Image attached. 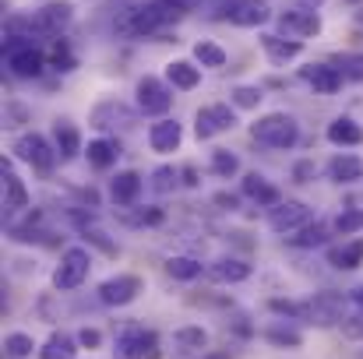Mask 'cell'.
I'll list each match as a JSON object with an SVG mask.
<instances>
[{
    "label": "cell",
    "mask_w": 363,
    "mask_h": 359,
    "mask_svg": "<svg viewBox=\"0 0 363 359\" xmlns=\"http://www.w3.org/2000/svg\"><path fill=\"white\" fill-rule=\"evenodd\" d=\"M191 11V0H148V4H138L134 11H123V18L117 21V32L121 35H155L159 28L180 21L184 14Z\"/></svg>",
    "instance_id": "1"
},
{
    "label": "cell",
    "mask_w": 363,
    "mask_h": 359,
    "mask_svg": "<svg viewBox=\"0 0 363 359\" xmlns=\"http://www.w3.org/2000/svg\"><path fill=\"white\" fill-rule=\"evenodd\" d=\"M4 64L14 78H39L46 67V53L28 42V35H7L4 39Z\"/></svg>",
    "instance_id": "2"
},
{
    "label": "cell",
    "mask_w": 363,
    "mask_h": 359,
    "mask_svg": "<svg viewBox=\"0 0 363 359\" xmlns=\"http://www.w3.org/2000/svg\"><path fill=\"white\" fill-rule=\"evenodd\" d=\"M254 141L257 144H268V148H293L300 141V123L289 117V113H264L250 127Z\"/></svg>",
    "instance_id": "3"
},
{
    "label": "cell",
    "mask_w": 363,
    "mask_h": 359,
    "mask_svg": "<svg viewBox=\"0 0 363 359\" xmlns=\"http://www.w3.org/2000/svg\"><path fill=\"white\" fill-rule=\"evenodd\" d=\"M89 268H92L89 250H85V246H67V250L60 253L57 271H53V289H60V292L78 289V285L89 278Z\"/></svg>",
    "instance_id": "4"
},
{
    "label": "cell",
    "mask_w": 363,
    "mask_h": 359,
    "mask_svg": "<svg viewBox=\"0 0 363 359\" xmlns=\"http://www.w3.org/2000/svg\"><path fill=\"white\" fill-rule=\"evenodd\" d=\"M134 96H138V110L148 113V117H162V113L173 106V85L162 81V78H148V74H145V78L138 81Z\"/></svg>",
    "instance_id": "5"
},
{
    "label": "cell",
    "mask_w": 363,
    "mask_h": 359,
    "mask_svg": "<svg viewBox=\"0 0 363 359\" xmlns=\"http://www.w3.org/2000/svg\"><path fill=\"white\" fill-rule=\"evenodd\" d=\"M311 208L303 205V201H279L272 212H268V226L275 229V233H282V237H293V233H300L303 226H311Z\"/></svg>",
    "instance_id": "6"
},
{
    "label": "cell",
    "mask_w": 363,
    "mask_h": 359,
    "mask_svg": "<svg viewBox=\"0 0 363 359\" xmlns=\"http://www.w3.org/2000/svg\"><path fill=\"white\" fill-rule=\"evenodd\" d=\"M155 331L141 328V324H127L121 335H117V346H113V356L117 359H145L155 353Z\"/></svg>",
    "instance_id": "7"
},
{
    "label": "cell",
    "mask_w": 363,
    "mask_h": 359,
    "mask_svg": "<svg viewBox=\"0 0 363 359\" xmlns=\"http://www.w3.org/2000/svg\"><path fill=\"white\" fill-rule=\"evenodd\" d=\"M14 155L21 159V162H28V166H35V169H53V162H57V144H50L43 134H21L18 141H14Z\"/></svg>",
    "instance_id": "8"
},
{
    "label": "cell",
    "mask_w": 363,
    "mask_h": 359,
    "mask_svg": "<svg viewBox=\"0 0 363 359\" xmlns=\"http://www.w3.org/2000/svg\"><path fill=\"white\" fill-rule=\"evenodd\" d=\"M346 310V296L342 292H318L311 303H307V324H318V328H332V324H342Z\"/></svg>",
    "instance_id": "9"
},
{
    "label": "cell",
    "mask_w": 363,
    "mask_h": 359,
    "mask_svg": "<svg viewBox=\"0 0 363 359\" xmlns=\"http://www.w3.org/2000/svg\"><path fill=\"white\" fill-rule=\"evenodd\" d=\"M233 127H237V113H233L226 103L201 106L198 117H194V130H198L201 141H208V137H216V134H223V130H233Z\"/></svg>",
    "instance_id": "10"
},
{
    "label": "cell",
    "mask_w": 363,
    "mask_h": 359,
    "mask_svg": "<svg viewBox=\"0 0 363 359\" xmlns=\"http://www.w3.org/2000/svg\"><path fill=\"white\" fill-rule=\"evenodd\" d=\"M275 21H279L282 35H289V39H311V35L321 32V18H318L314 7H293V11H282Z\"/></svg>",
    "instance_id": "11"
},
{
    "label": "cell",
    "mask_w": 363,
    "mask_h": 359,
    "mask_svg": "<svg viewBox=\"0 0 363 359\" xmlns=\"http://www.w3.org/2000/svg\"><path fill=\"white\" fill-rule=\"evenodd\" d=\"M138 292H141V278L138 275H113V278H106L99 285V300L106 307H127V303L138 300Z\"/></svg>",
    "instance_id": "12"
},
{
    "label": "cell",
    "mask_w": 363,
    "mask_h": 359,
    "mask_svg": "<svg viewBox=\"0 0 363 359\" xmlns=\"http://www.w3.org/2000/svg\"><path fill=\"white\" fill-rule=\"evenodd\" d=\"M71 18H74V7L67 4V0H50V4H43L39 11H35V28L39 32H46V35H57L60 28H67L71 25Z\"/></svg>",
    "instance_id": "13"
},
{
    "label": "cell",
    "mask_w": 363,
    "mask_h": 359,
    "mask_svg": "<svg viewBox=\"0 0 363 359\" xmlns=\"http://www.w3.org/2000/svg\"><path fill=\"white\" fill-rule=\"evenodd\" d=\"M300 78H303L318 96H332V92L342 89V71H339L335 64H311V67L300 71Z\"/></svg>",
    "instance_id": "14"
},
{
    "label": "cell",
    "mask_w": 363,
    "mask_h": 359,
    "mask_svg": "<svg viewBox=\"0 0 363 359\" xmlns=\"http://www.w3.org/2000/svg\"><path fill=\"white\" fill-rule=\"evenodd\" d=\"M268 18H272L268 0H233L226 21H233L237 28H257V25H264Z\"/></svg>",
    "instance_id": "15"
},
{
    "label": "cell",
    "mask_w": 363,
    "mask_h": 359,
    "mask_svg": "<svg viewBox=\"0 0 363 359\" xmlns=\"http://www.w3.org/2000/svg\"><path fill=\"white\" fill-rule=\"evenodd\" d=\"M261 46H264V57L275 67H286L289 60H296L303 53V42L300 39H286V35H275V32H264L261 35Z\"/></svg>",
    "instance_id": "16"
},
{
    "label": "cell",
    "mask_w": 363,
    "mask_h": 359,
    "mask_svg": "<svg viewBox=\"0 0 363 359\" xmlns=\"http://www.w3.org/2000/svg\"><path fill=\"white\" fill-rule=\"evenodd\" d=\"M180 141H184V127L177 123V120H159V123H152L148 127V144H152V152H177L180 148Z\"/></svg>",
    "instance_id": "17"
},
{
    "label": "cell",
    "mask_w": 363,
    "mask_h": 359,
    "mask_svg": "<svg viewBox=\"0 0 363 359\" xmlns=\"http://www.w3.org/2000/svg\"><path fill=\"white\" fill-rule=\"evenodd\" d=\"M134 123V113L117 103V99H106V103H99L96 110H92V127H99V130H113V127H130Z\"/></svg>",
    "instance_id": "18"
},
{
    "label": "cell",
    "mask_w": 363,
    "mask_h": 359,
    "mask_svg": "<svg viewBox=\"0 0 363 359\" xmlns=\"http://www.w3.org/2000/svg\"><path fill=\"white\" fill-rule=\"evenodd\" d=\"M138 194H141V176L138 173H117L113 180H110V198H113V205H121V208H130L134 201H138Z\"/></svg>",
    "instance_id": "19"
},
{
    "label": "cell",
    "mask_w": 363,
    "mask_h": 359,
    "mask_svg": "<svg viewBox=\"0 0 363 359\" xmlns=\"http://www.w3.org/2000/svg\"><path fill=\"white\" fill-rule=\"evenodd\" d=\"M166 81H169L173 89H180V92H191V89L201 85V67L191 64V60H173V64L166 67Z\"/></svg>",
    "instance_id": "20"
},
{
    "label": "cell",
    "mask_w": 363,
    "mask_h": 359,
    "mask_svg": "<svg viewBox=\"0 0 363 359\" xmlns=\"http://www.w3.org/2000/svg\"><path fill=\"white\" fill-rule=\"evenodd\" d=\"M53 144H57L60 159H74L82 152V130L71 120H57L53 123Z\"/></svg>",
    "instance_id": "21"
},
{
    "label": "cell",
    "mask_w": 363,
    "mask_h": 359,
    "mask_svg": "<svg viewBox=\"0 0 363 359\" xmlns=\"http://www.w3.org/2000/svg\"><path fill=\"white\" fill-rule=\"evenodd\" d=\"M243 194L250 198V201H257V205H264V208H275L282 198H279V187H272L261 173H247L243 176Z\"/></svg>",
    "instance_id": "22"
},
{
    "label": "cell",
    "mask_w": 363,
    "mask_h": 359,
    "mask_svg": "<svg viewBox=\"0 0 363 359\" xmlns=\"http://www.w3.org/2000/svg\"><path fill=\"white\" fill-rule=\"evenodd\" d=\"M328 176L335 180V183H360L363 180V159L360 155H335L332 162H328Z\"/></svg>",
    "instance_id": "23"
},
{
    "label": "cell",
    "mask_w": 363,
    "mask_h": 359,
    "mask_svg": "<svg viewBox=\"0 0 363 359\" xmlns=\"http://www.w3.org/2000/svg\"><path fill=\"white\" fill-rule=\"evenodd\" d=\"M0 173H4V208H11V212L28 208V190H25V183L14 176L11 162H4V166H0Z\"/></svg>",
    "instance_id": "24"
},
{
    "label": "cell",
    "mask_w": 363,
    "mask_h": 359,
    "mask_svg": "<svg viewBox=\"0 0 363 359\" xmlns=\"http://www.w3.org/2000/svg\"><path fill=\"white\" fill-rule=\"evenodd\" d=\"M208 275H212L216 282L237 285V282H247V278H250V264H247V261H237V257H223V261L208 264Z\"/></svg>",
    "instance_id": "25"
},
{
    "label": "cell",
    "mask_w": 363,
    "mask_h": 359,
    "mask_svg": "<svg viewBox=\"0 0 363 359\" xmlns=\"http://www.w3.org/2000/svg\"><path fill=\"white\" fill-rule=\"evenodd\" d=\"M328 261H332V268H339V271L360 268L363 264V237L350 239V243H342V246H332V250H328Z\"/></svg>",
    "instance_id": "26"
},
{
    "label": "cell",
    "mask_w": 363,
    "mask_h": 359,
    "mask_svg": "<svg viewBox=\"0 0 363 359\" xmlns=\"http://www.w3.org/2000/svg\"><path fill=\"white\" fill-rule=\"evenodd\" d=\"M89 162L96 166V169H110V166H117V159H121V144L113 141V137H96V141H89Z\"/></svg>",
    "instance_id": "27"
},
{
    "label": "cell",
    "mask_w": 363,
    "mask_h": 359,
    "mask_svg": "<svg viewBox=\"0 0 363 359\" xmlns=\"http://www.w3.org/2000/svg\"><path fill=\"white\" fill-rule=\"evenodd\" d=\"M328 141H332V144H360L363 141L360 123L353 117H335L328 123Z\"/></svg>",
    "instance_id": "28"
},
{
    "label": "cell",
    "mask_w": 363,
    "mask_h": 359,
    "mask_svg": "<svg viewBox=\"0 0 363 359\" xmlns=\"http://www.w3.org/2000/svg\"><path fill=\"white\" fill-rule=\"evenodd\" d=\"M78 356V338H71V335H50L46 338V346L39 349V359H74Z\"/></svg>",
    "instance_id": "29"
},
{
    "label": "cell",
    "mask_w": 363,
    "mask_h": 359,
    "mask_svg": "<svg viewBox=\"0 0 363 359\" xmlns=\"http://www.w3.org/2000/svg\"><path fill=\"white\" fill-rule=\"evenodd\" d=\"M205 268H201V261H194V257H169L166 261V275L169 278H177V282H191V278H198Z\"/></svg>",
    "instance_id": "30"
},
{
    "label": "cell",
    "mask_w": 363,
    "mask_h": 359,
    "mask_svg": "<svg viewBox=\"0 0 363 359\" xmlns=\"http://www.w3.org/2000/svg\"><path fill=\"white\" fill-rule=\"evenodd\" d=\"M293 246H303V250H311V246H325L328 243V229L321 226V222H311V226H303L300 233H293V237H286Z\"/></svg>",
    "instance_id": "31"
},
{
    "label": "cell",
    "mask_w": 363,
    "mask_h": 359,
    "mask_svg": "<svg viewBox=\"0 0 363 359\" xmlns=\"http://www.w3.org/2000/svg\"><path fill=\"white\" fill-rule=\"evenodd\" d=\"M212 173L223 176V180H230V176L240 173V159H237L230 148H216V152H212Z\"/></svg>",
    "instance_id": "32"
},
{
    "label": "cell",
    "mask_w": 363,
    "mask_h": 359,
    "mask_svg": "<svg viewBox=\"0 0 363 359\" xmlns=\"http://www.w3.org/2000/svg\"><path fill=\"white\" fill-rule=\"evenodd\" d=\"M194 64L198 67H226V53L216 42H198L194 46Z\"/></svg>",
    "instance_id": "33"
},
{
    "label": "cell",
    "mask_w": 363,
    "mask_h": 359,
    "mask_svg": "<svg viewBox=\"0 0 363 359\" xmlns=\"http://www.w3.org/2000/svg\"><path fill=\"white\" fill-rule=\"evenodd\" d=\"M332 64L342 71V78H350V81H363V53H339Z\"/></svg>",
    "instance_id": "34"
},
{
    "label": "cell",
    "mask_w": 363,
    "mask_h": 359,
    "mask_svg": "<svg viewBox=\"0 0 363 359\" xmlns=\"http://www.w3.org/2000/svg\"><path fill=\"white\" fill-rule=\"evenodd\" d=\"M335 233L339 237H353V233H363V208H350L335 219Z\"/></svg>",
    "instance_id": "35"
},
{
    "label": "cell",
    "mask_w": 363,
    "mask_h": 359,
    "mask_svg": "<svg viewBox=\"0 0 363 359\" xmlns=\"http://www.w3.org/2000/svg\"><path fill=\"white\" fill-rule=\"evenodd\" d=\"M121 222H127V226H159L162 222V212L159 208H141V212H130V208H121Z\"/></svg>",
    "instance_id": "36"
},
{
    "label": "cell",
    "mask_w": 363,
    "mask_h": 359,
    "mask_svg": "<svg viewBox=\"0 0 363 359\" xmlns=\"http://www.w3.org/2000/svg\"><path fill=\"white\" fill-rule=\"evenodd\" d=\"M4 349H7V356H11V359H25V356H32L35 342H32V335H21V331H14V335H7Z\"/></svg>",
    "instance_id": "37"
},
{
    "label": "cell",
    "mask_w": 363,
    "mask_h": 359,
    "mask_svg": "<svg viewBox=\"0 0 363 359\" xmlns=\"http://www.w3.org/2000/svg\"><path fill=\"white\" fill-rule=\"evenodd\" d=\"M261 89H254V85H237L233 89V106L237 110H257L261 106Z\"/></svg>",
    "instance_id": "38"
},
{
    "label": "cell",
    "mask_w": 363,
    "mask_h": 359,
    "mask_svg": "<svg viewBox=\"0 0 363 359\" xmlns=\"http://www.w3.org/2000/svg\"><path fill=\"white\" fill-rule=\"evenodd\" d=\"M173 338H177L180 349H205V346H208V335H205L201 328H180Z\"/></svg>",
    "instance_id": "39"
},
{
    "label": "cell",
    "mask_w": 363,
    "mask_h": 359,
    "mask_svg": "<svg viewBox=\"0 0 363 359\" xmlns=\"http://www.w3.org/2000/svg\"><path fill=\"white\" fill-rule=\"evenodd\" d=\"M177 169L173 166H159L155 173H152V190H159V194H169L173 187H177Z\"/></svg>",
    "instance_id": "40"
},
{
    "label": "cell",
    "mask_w": 363,
    "mask_h": 359,
    "mask_svg": "<svg viewBox=\"0 0 363 359\" xmlns=\"http://www.w3.org/2000/svg\"><path fill=\"white\" fill-rule=\"evenodd\" d=\"M268 342H275V346H289V349H296L303 338H300V331H293V328H268Z\"/></svg>",
    "instance_id": "41"
},
{
    "label": "cell",
    "mask_w": 363,
    "mask_h": 359,
    "mask_svg": "<svg viewBox=\"0 0 363 359\" xmlns=\"http://www.w3.org/2000/svg\"><path fill=\"white\" fill-rule=\"evenodd\" d=\"M272 310H275V314H286V317H300V321H307V303H286V300H272Z\"/></svg>",
    "instance_id": "42"
},
{
    "label": "cell",
    "mask_w": 363,
    "mask_h": 359,
    "mask_svg": "<svg viewBox=\"0 0 363 359\" xmlns=\"http://www.w3.org/2000/svg\"><path fill=\"white\" fill-rule=\"evenodd\" d=\"M82 233H85V237L92 239V243H96V246H99V250H103V253H110V257H113V253H117V246H113V243H110V239H106V233H103V229H96V226H92V229H89V222H85V226H82Z\"/></svg>",
    "instance_id": "43"
},
{
    "label": "cell",
    "mask_w": 363,
    "mask_h": 359,
    "mask_svg": "<svg viewBox=\"0 0 363 359\" xmlns=\"http://www.w3.org/2000/svg\"><path fill=\"white\" fill-rule=\"evenodd\" d=\"M53 64H57V71H74V57H71L67 42H57L53 46Z\"/></svg>",
    "instance_id": "44"
},
{
    "label": "cell",
    "mask_w": 363,
    "mask_h": 359,
    "mask_svg": "<svg viewBox=\"0 0 363 359\" xmlns=\"http://www.w3.org/2000/svg\"><path fill=\"white\" fill-rule=\"evenodd\" d=\"M339 328H342V335H346V338H353V342H363V314H357V317H346V321H342Z\"/></svg>",
    "instance_id": "45"
},
{
    "label": "cell",
    "mask_w": 363,
    "mask_h": 359,
    "mask_svg": "<svg viewBox=\"0 0 363 359\" xmlns=\"http://www.w3.org/2000/svg\"><path fill=\"white\" fill-rule=\"evenodd\" d=\"M99 342H103V335H99L96 328H82V331H78V346H85V349H96Z\"/></svg>",
    "instance_id": "46"
},
{
    "label": "cell",
    "mask_w": 363,
    "mask_h": 359,
    "mask_svg": "<svg viewBox=\"0 0 363 359\" xmlns=\"http://www.w3.org/2000/svg\"><path fill=\"white\" fill-rule=\"evenodd\" d=\"M293 176H296V183H311L314 180V162H296L293 166Z\"/></svg>",
    "instance_id": "47"
},
{
    "label": "cell",
    "mask_w": 363,
    "mask_h": 359,
    "mask_svg": "<svg viewBox=\"0 0 363 359\" xmlns=\"http://www.w3.org/2000/svg\"><path fill=\"white\" fill-rule=\"evenodd\" d=\"M180 176H184V183H187V187H198V173H194L191 166H187V169H180Z\"/></svg>",
    "instance_id": "48"
},
{
    "label": "cell",
    "mask_w": 363,
    "mask_h": 359,
    "mask_svg": "<svg viewBox=\"0 0 363 359\" xmlns=\"http://www.w3.org/2000/svg\"><path fill=\"white\" fill-rule=\"evenodd\" d=\"M353 300H357V303L363 307V285H360V289H353Z\"/></svg>",
    "instance_id": "49"
},
{
    "label": "cell",
    "mask_w": 363,
    "mask_h": 359,
    "mask_svg": "<svg viewBox=\"0 0 363 359\" xmlns=\"http://www.w3.org/2000/svg\"><path fill=\"white\" fill-rule=\"evenodd\" d=\"M205 359H230V353H208Z\"/></svg>",
    "instance_id": "50"
},
{
    "label": "cell",
    "mask_w": 363,
    "mask_h": 359,
    "mask_svg": "<svg viewBox=\"0 0 363 359\" xmlns=\"http://www.w3.org/2000/svg\"><path fill=\"white\" fill-rule=\"evenodd\" d=\"M342 4H353V7H357V4H363V0H342Z\"/></svg>",
    "instance_id": "51"
}]
</instances>
